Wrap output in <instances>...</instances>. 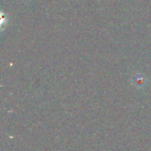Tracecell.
Wrapping results in <instances>:
<instances>
[{
	"mask_svg": "<svg viewBox=\"0 0 151 151\" xmlns=\"http://www.w3.org/2000/svg\"><path fill=\"white\" fill-rule=\"evenodd\" d=\"M144 82H145V79L142 75H139L138 77L134 78V83L136 86L141 87V86H142V84H144Z\"/></svg>",
	"mask_w": 151,
	"mask_h": 151,
	"instance_id": "cell-1",
	"label": "cell"
}]
</instances>
